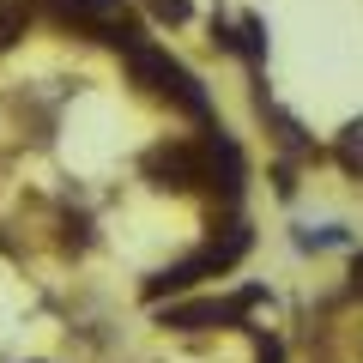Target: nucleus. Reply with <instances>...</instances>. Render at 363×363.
Segmentation results:
<instances>
[{"instance_id":"obj_3","label":"nucleus","mask_w":363,"mask_h":363,"mask_svg":"<svg viewBox=\"0 0 363 363\" xmlns=\"http://www.w3.org/2000/svg\"><path fill=\"white\" fill-rule=\"evenodd\" d=\"M145 176L157 188H200L206 182V145H152L145 152Z\"/></svg>"},{"instance_id":"obj_7","label":"nucleus","mask_w":363,"mask_h":363,"mask_svg":"<svg viewBox=\"0 0 363 363\" xmlns=\"http://www.w3.org/2000/svg\"><path fill=\"white\" fill-rule=\"evenodd\" d=\"M339 164H345L351 176H363V121H351V128L339 133Z\"/></svg>"},{"instance_id":"obj_4","label":"nucleus","mask_w":363,"mask_h":363,"mask_svg":"<svg viewBox=\"0 0 363 363\" xmlns=\"http://www.w3.org/2000/svg\"><path fill=\"white\" fill-rule=\"evenodd\" d=\"M260 291H248V297H200V303H169L164 309V327H176V333H206V327H230L236 315L255 303Z\"/></svg>"},{"instance_id":"obj_2","label":"nucleus","mask_w":363,"mask_h":363,"mask_svg":"<svg viewBox=\"0 0 363 363\" xmlns=\"http://www.w3.org/2000/svg\"><path fill=\"white\" fill-rule=\"evenodd\" d=\"M248 255V224H230L224 230V242H206L200 255H188V260H176V267H164L157 279H145V297H169V291H194L200 279H212V272H230L236 260Z\"/></svg>"},{"instance_id":"obj_9","label":"nucleus","mask_w":363,"mask_h":363,"mask_svg":"<svg viewBox=\"0 0 363 363\" xmlns=\"http://www.w3.org/2000/svg\"><path fill=\"white\" fill-rule=\"evenodd\" d=\"M351 291H357V297H363V255L351 260Z\"/></svg>"},{"instance_id":"obj_6","label":"nucleus","mask_w":363,"mask_h":363,"mask_svg":"<svg viewBox=\"0 0 363 363\" xmlns=\"http://www.w3.org/2000/svg\"><path fill=\"white\" fill-rule=\"evenodd\" d=\"M25 18H30V6H25V0H0V49L25 37Z\"/></svg>"},{"instance_id":"obj_5","label":"nucleus","mask_w":363,"mask_h":363,"mask_svg":"<svg viewBox=\"0 0 363 363\" xmlns=\"http://www.w3.org/2000/svg\"><path fill=\"white\" fill-rule=\"evenodd\" d=\"M55 18H67V25L79 30H128V0H49Z\"/></svg>"},{"instance_id":"obj_8","label":"nucleus","mask_w":363,"mask_h":363,"mask_svg":"<svg viewBox=\"0 0 363 363\" xmlns=\"http://www.w3.org/2000/svg\"><path fill=\"white\" fill-rule=\"evenodd\" d=\"M152 13L169 18V25H182V18H188V0H152Z\"/></svg>"},{"instance_id":"obj_1","label":"nucleus","mask_w":363,"mask_h":363,"mask_svg":"<svg viewBox=\"0 0 363 363\" xmlns=\"http://www.w3.org/2000/svg\"><path fill=\"white\" fill-rule=\"evenodd\" d=\"M109 43H121V55H128V73H133V85H145L152 97H169V104H176V109H188V116H206V91H200V79L188 73L182 61H169L164 49L140 43L133 30H121V37H109Z\"/></svg>"}]
</instances>
